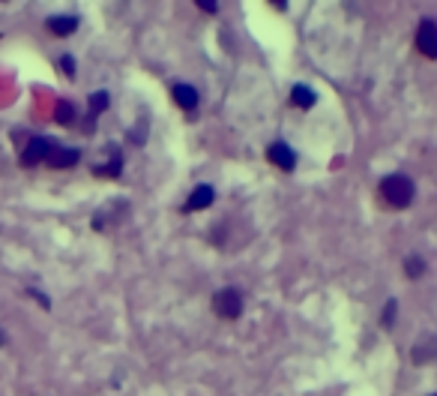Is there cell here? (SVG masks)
I'll return each mask as SVG.
<instances>
[{
	"instance_id": "obj_1",
	"label": "cell",
	"mask_w": 437,
	"mask_h": 396,
	"mask_svg": "<svg viewBox=\"0 0 437 396\" xmlns=\"http://www.w3.org/2000/svg\"><path fill=\"white\" fill-rule=\"evenodd\" d=\"M377 195H381V204H386L390 210H408L416 198V186L408 175H386L377 186Z\"/></svg>"
},
{
	"instance_id": "obj_2",
	"label": "cell",
	"mask_w": 437,
	"mask_h": 396,
	"mask_svg": "<svg viewBox=\"0 0 437 396\" xmlns=\"http://www.w3.org/2000/svg\"><path fill=\"white\" fill-rule=\"evenodd\" d=\"M210 307L213 312L222 318V321H237L243 316V307H246V300H243V294L237 292V288H219L216 294L210 297Z\"/></svg>"
},
{
	"instance_id": "obj_3",
	"label": "cell",
	"mask_w": 437,
	"mask_h": 396,
	"mask_svg": "<svg viewBox=\"0 0 437 396\" xmlns=\"http://www.w3.org/2000/svg\"><path fill=\"white\" fill-rule=\"evenodd\" d=\"M54 147H57L54 138H48V135H33L30 142L24 144V151H21V165H24V168H30V165L45 162L48 153H51Z\"/></svg>"
},
{
	"instance_id": "obj_4",
	"label": "cell",
	"mask_w": 437,
	"mask_h": 396,
	"mask_svg": "<svg viewBox=\"0 0 437 396\" xmlns=\"http://www.w3.org/2000/svg\"><path fill=\"white\" fill-rule=\"evenodd\" d=\"M267 162L276 165L279 171H285V175H291L296 168V151L287 142H273L267 147Z\"/></svg>"
},
{
	"instance_id": "obj_5",
	"label": "cell",
	"mask_w": 437,
	"mask_h": 396,
	"mask_svg": "<svg viewBox=\"0 0 437 396\" xmlns=\"http://www.w3.org/2000/svg\"><path fill=\"white\" fill-rule=\"evenodd\" d=\"M416 52L428 57V60H434L437 57V24L434 19H423L416 28Z\"/></svg>"
},
{
	"instance_id": "obj_6",
	"label": "cell",
	"mask_w": 437,
	"mask_h": 396,
	"mask_svg": "<svg viewBox=\"0 0 437 396\" xmlns=\"http://www.w3.org/2000/svg\"><path fill=\"white\" fill-rule=\"evenodd\" d=\"M216 201V189H213L210 184H198L192 192H189V198L183 201V213H198V210H207L210 204Z\"/></svg>"
},
{
	"instance_id": "obj_7",
	"label": "cell",
	"mask_w": 437,
	"mask_h": 396,
	"mask_svg": "<svg viewBox=\"0 0 437 396\" xmlns=\"http://www.w3.org/2000/svg\"><path fill=\"white\" fill-rule=\"evenodd\" d=\"M75 162H81V147H60L57 144L51 153H48V160L45 165L51 171H66V168H72Z\"/></svg>"
},
{
	"instance_id": "obj_8",
	"label": "cell",
	"mask_w": 437,
	"mask_h": 396,
	"mask_svg": "<svg viewBox=\"0 0 437 396\" xmlns=\"http://www.w3.org/2000/svg\"><path fill=\"white\" fill-rule=\"evenodd\" d=\"M171 99H174V102H177L183 111H195L198 102H201V94H198L195 85L177 81V85H171Z\"/></svg>"
},
{
	"instance_id": "obj_9",
	"label": "cell",
	"mask_w": 437,
	"mask_h": 396,
	"mask_svg": "<svg viewBox=\"0 0 437 396\" xmlns=\"http://www.w3.org/2000/svg\"><path fill=\"white\" fill-rule=\"evenodd\" d=\"M78 24H81L78 15L66 12V15H51V19H45V30L51 33V36H72V33L78 30Z\"/></svg>"
},
{
	"instance_id": "obj_10",
	"label": "cell",
	"mask_w": 437,
	"mask_h": 396,
	"mask_svg": "<svg viewBox=\"0 0 437 396\" xmlns=\"http://www.w3.org/2000/svg\"><path fill=\"white\" fill-rule=\"evenodd\" d=\"M108 151H111V162L108 165H96L93 168V177H120L123 175V153H120V147L117 144H108Z\"/></svg>"
},
{
	"instance_id": "obj_11",
	"label": "cell",
	"mask_w": 437,
	"mask_h": 396,
	"mask_svg": "<svg viewBox=\"0 0 437 396\" xmlns=\"http://www.w3.org/2000/svg\"><path fill=\"white\" fill-rule=\"evenodd\" d=\"M291 105H294V109L309 111V109H315V105H318V94L309 85H294L291 87Z\"/></svg>"
},
{
	"instance_id": "obj_12",
	"label": "cell",
	"mask_w": 437,
	"mask_h": 396,
	"mask_svg": "<svg viewBox=\"0 0 437 396\" xmlns=\"http://www.w3.org/2000/svg\"><path fill=\"white\" fill-rule=\"evenodd\" d=\"M111 105V94L108 90H93L87 96V109H90V123H96V118Z\"/></svg>"
},
{
	"instance_id": "obj_13",
	"label": "cell",
	"mask_w": 437,
	"mask_h": 396,
	"mask_svg": "<svg viewBox=\"0 0 437 396\" xmlns=\"http://www.w3.org/2000/svg\"><path fill=\"white\" fill-rule=\"evenodd\" d=\"M51 118H54V123H60V126H72V123H75V105H72L69 99H57Z\"/></svg>"
},
{
	"instance_id": "obj_14",
	"label": "cell",
	"mask_w": 437,
	"mask_h": 396,
	"mask_svg": "<svg viewBox=\"0 0 437 396\" xmlns=\"http://www.w3.org/2000/svg\"><path fill=\"white\" fill-rule=\"evenodd\" d=\"M425 274V258L423 255H408L405 258V276L408 279H419Z\"/></svg>"
},
{
	"instance_id": "obj_15",
	"label": "cell",
	"mask_w": 437,
	"mask_h": 396,
	"mask_svg": "<svg viewBox=\"0 0 437 396\" xmlns=\"http://www.w3.org/2000/svg\"><path fill=\"white\" fill-rule=\"evenodd\" d=\"M395 316H399V300H395V297H390V300L383 303V312H381V324H383V327L395 324Z\"/></svg>"
},
{
	"instance_id": "obj_16",
	"label": "cell",
	"mask_w": 437,
	"mask_h": 396,
	"mask_svg": "<svg viewBox=\"0 0 437 396\" xmlns=\"http://www.w3.org/2000/svg\"><path fill=\"white\" fill-rule=\"evenodd\" d=\"M126 138H132L135 144H144V142H147V118H141V123H138V126H132V129L126 132Z\"/></svg>"
},
{
	"instance_id": "obj_17",
	"label": "cell",
	"mask_w": 437,
	"mask_h": 396,
	"mask_svg": "<svg viewBox=\"0 0 437 396\" xmlns=\"http://www.w3.org/2000/svg\"><path fill=\"white\" fill-rule=\"evenodd\" d=\"M60 69L66 78H75V57L72 54H60Z\"/></svg>"
},
{
	"instance_id": "obj_18",
	"label": "cell",
	"mask_w": 437,
	"mask_h": 396,
	"mask_svg": "<svg viewBox=\"0 0 437 396\" xmlns=\"http://www.w3.org/2000/svg\"><path fill=\"white\" fill-rule=\"evenodd\" d=\"M195 6H198L201 12H210V15L219 12V3H213V0H195Z\"/></svg>"
},
{
	"instance_id": "obj_19",
	"label": "cell",
	"mask_w": 437,
	"mask_h": 396,
	"mask_svg": "<svg viewBox=\"0 0 437 396\" xmlns=\"http://www.w3.org/2000/svg\"><path fill=\"white\" fill-rule=\"evenodd\" d=\"M410 360H414V363H425V360H432V354H428V349H414V351H410Z\"/></svg>"
},
{
	"instance_id": "obj_20",
	"label": "cell",
	"mask_w": 437,
	"mask_h": 396,
	"mask_svg": "<svg viewBox=\"0 0 437 396\" xmlns=\"http://www.w3.org/2000/svg\"><path fill=\"white\" fill-rule=\"evenodd\" d=\"M27 294H30V297H36V300H39V303H43V307H45V309H51V297H45L43 292H36V288H27Z\"/></svg>"
},
{
	"instance_id": "obj_21",
	"label": "cell",
	"mask_w": 437,
	"mask_h": 396,
	"mask_svg": "<svg viewBox=\"0 0 437 396\" xmlns=\"http://www.w3.org/2000/svg\"><path fill=\"white\" fill-rule=\"evenodd\" d=\"M0 345H3V330H0Z\"/></svg>"
}]
</instances>
